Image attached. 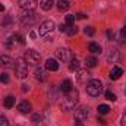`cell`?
Returning <instances> with one entry per match:
<instances>
[{"label": "cell", "mask_w": 126, "mask_h": 126, "mask_svg": "<svg viewBox=\"0 0 126 126\" xmlns=\"http://www.w3.org/2000/svg\"><path fill=\"white\" fill-rule=\"evenodd\" d=\"M76 103H78V93L75 91H70L67 97H64L63 98V101L60 103V109H62L63 111H70V110H73L75 109V106H76Z\"/></svg>", "instance_id": "6da1fadb"}, {"label": "cell", "mask_w": 126, "mask_h": 126, "mask_svg": "<svg viewBox=\"0 0 126 126\" xmlns=\"http://www.w3.org/2000/svg\"><path fill=\"white\" fill-rule=\"evenodd\" d=\"M87 93L91 97H98L103 93V82L100 79H91L87 84Z\"/></svg>", "instance_id": "7a4b0ae2"}, {"label": "cell", "mask_w": 126, "mask_h": 126, "mask_svg": "<svg viewBox=\"0 0 126 126\" xmlns=\"http://www.w3.org/2000/svg\"><path fill=\"white\" fill-rule=\"evenodd\" d=\"M15 73L19 79H24L28 76V63L24 59H18L16 64H15Z\"/></svg>", "instance_id": "3957f363"}, {"label": "cell", "mask_w": 126, "mask_h": 126, "mask_svg": "<svg viewBox=\"0 0 126 126\" xmlns=\"http://www.w3.org/2000/svg\"><path fill=\"white\" fill-rule=\"evenodd\" d=\"M24 60L28 63V66H37L38 63L41 62V56L35 50H28L25 53V56H24Z\"/></svg>", "instance_id": "277c9868"}, {"label": "cell", "mask_w": 126, "mask_h": 126, "mask_svg": "<svg viewBox=\"0 0 126 126\" xmlns=\"http://www.w3.org/2000/svg\"><path fill=\"white\" fill-rule=\"evenodd\" d=\"M19 21L22 25H32L35 22V12L34 10H22L19 15Z\"/></svg>", "instance_id": "5b68a950"}, {"label": "cell", "mask_w": 126, "mask_h": 126, "mask_svg": "<svg viewBox=\"0 0 126 126\" xmlns=\"http://www.w3.org/2000/svg\"><path fill=\"white\" fill-rule=\"evenodd\" d=\"M53 30H54V22L53 21H44L38 28V35L40 37H47L50 32H53Z\"/></svg>", "instance_id": "8992f818"}, {"label": "cell", "mask_w": 126, "mask_h": 126, "mask_svg": "<svg viewBox=\"0 0 126 126\" xmlns=\"http://www.w3.org/2000/svg\"><path fill=\"white\" fill-rule=\"evenodd\" d=\"M88 114H90V111H88V107H78L76 110H75V120H78V122H84V120H87V117H88Z\"/></svg>", "instance_id": "52a82bcc"}, {"label": "cell", "mask_w": 126, "mask_h": 126, "mask_svg": "<svg viewBox=\"0 0 126 126\" xmlns=\"http://www.w3.org/2000/svg\"><path fill=\"white\" fill-rule=\"evenodd\" d=\"M15 60L10 57V56H0V67H4V69H15Z\"/></svg>", "instance_id": "ba28073f"}, {"label": "cell", "mask_w": 126, "mask_h": 126, "mask_svg": "<svg viewBox=\"0 0 126 126\" xmlns=\"http://www.w3.org/2000/svg\"><path fill=\"white\" fill-rule=\"evenodd\" d=\"M19 6L22 10H34L38 6V0H19Z\"/></svg>", "instance_id": "9c48e42d"}, {"label": "cell", "mask_w": 126, "mask_h": 126, "mask_svg": "<svg viewBox=\"0 0 126 126\" xmlns=\"http://www.w3.org/2000/svg\"><path fill=\"white\" fill-rule=\"evenodd\" d=\"M91 75H90V72L87 70V69H82V70H78V75H76V79H78V82H81V84H85L87 81L90 82L91 79Z\"/></svg>", "instance_id": "30bf717a"}, {"label": "cell", "mask_w": 126, "mask_h": 126, "mask_svg": "<svg viewBox=\"0 0 126 126\" xmlns=\"http://www.w3.org/2000/svg\"><path fill=\"white\" fill-rule=\"evenodd\" d=\"M56 57L63 63L67 62V60H69V50H66V48H59V50L56 51Z\"/></svg>", "instance_id": "8fae6325"}, {"label": "cell", "mask_w": 126, "mask_h": 126, "mask_svg": "<svg viewBox=\"0 0 126 126\" xmlns=\"http://www.w3.org/2000/svg\"><path fill=\"white\" fill-rule=\"evenodd\" d=\"M122 75H123V70H122V67H119V66H114V67L110 70V79H113V81H117Z\"/></svg>", "instance_id": "7c38bea8"}, {"label": "cell", "mask_w": 126, "mask_h": 126, "mask_svg": "<svg viewBox=\"0 0 126 126\" xmlns=\"http://www.w3.org/2000/svg\"><path fill=\"white\" fill-rule=\"evenodd\" d=\"M73 84H72V81L70 79H64L62 82V85H60V91L64 93V94H69L72 90H73V87H72Z\"/></svg>", "instance_id": "4fadbf2b"}, {"label": "cell", "mask_w": 126, "mask_h": 126, "mask_svg": "<svg viewBox=\"0 0 126 126\" xmlns=\"http://www.w3.org/2000/svg\"><path fill=\"white\" fill-rule=\"evenodd\" d=\"M46 69L47 70H51V72H56L59 69V63L56 59H47L46 60Z\"/></svg>", "instance_id": "5bb4252c"}, {"label": "cell", "mask_w": 126, "mask_h": 126, "mask_svg": "<svg viewBox=\"0 0 126 126\" xmlns=\"http://www.w3.org/2000/svg\"><path fill=\"white\" fill-rule=\"evenodd\" d=\"M18 110H19L21 113H30L32 110L31 103H28V101H21V103L18 104Z\"/></svg>", "instance_id": "9a60e30c"}, {"label": "cell", "mask_w": 126, "mask_h": 126, "mask_svg": "<svg viewBox=\"0 0 126 126\" xmlns=\"http://www.w3.org/2000/svg\"><path fill=\"white\" fill-rule=\"evenodd\" d=\"M35 79H37V81H40V82L46 81V79H47L46 70H44V69H41V67H37V69H35Z\"/></svg>", "instance_id": "2e32d148"}, {"label": "cell", "mask_w": 126, "mask_h": 126, "mask_svg": "<svg viewBox=\"0 0 126 126\" xmlns=\"http://www.w3.org/2000/svg\"><path fill=\"white\" fill-rule=\"evenodd\" d=\"M53 4H54V0H40V7L46 12L50 10L53 7Z\"/></svg>", "instance_id": "e0dca14e"}, {"label": "cell", "mask_w": 126, "mask_h": 126, "mask_svg": "<svg viewBox=\"0 0 126 126\" xmlns=\"http://www.w3.org/2000/svg\"><path fill=\"white\" fill-rule=\"evenodd\" d=\"M69 7H70L69 0H59V1H57V9H59L60 12H66Z\"/></svg>", "instance_id": "ac0fdd59"}, {"label": "cell", "mask_w": 126, "mask_h": 126, "mask_svg": "<svg viewBox=\"0 0 126 126\" xmlns=\"http://www.w3.org/2000/svg\"><path fill=\"white\" fill-rule=\"evenodd\" d=\"M3 104H4V107H6V109H12V107H13V104H15V97H13V95H7V97L4 98Z\"/></svg>", "instance_id": "d6986e66"}, {"label": "cell", "mask_w": 126, "mask_h": 126, "mask_svg": "<svg viewBox=\"0 0 126 126\" xmlns=\"http://www.w3.org/2000/svg\"><path fill=\"white\" fill-rule=\"evenodd\" d=\"M88 50H90L91 53H94V54H97V53L100 54V53H101V46H98L97 43H90V44H88Z\"/></svg>", "instance_id": "ffe728a7"}, {"label": "cell", "mask_w": 126, "mask_h": 126, "mask_svg": "<svg viewBox=\"0 0 126 126\" xmlns=\"http://www.w3.org/2000/svg\"><path fill=\"white\" fill-rule=\"evenodd\" d=\"M32 123L35 126H43V116H41L40 113H35V114L32 116Z\"/></svg>", "instance_id": "44dd1931"}, {"label": "cell", "mask_w": 126, "mask_h": 126, "mask_svg": "<svg viewBox=\"0 0 126 126\" xmlns=\"http://www.w3.org/2000/svg\"><path fill=\"white\" fill-rule=\"evenodd\" d=\"M97 59H95V57H93V56H90V57H87V59H85V64H87V67H90V69H91V67H95V66H97Z\"/></svg>", "instance_id": "7402d4cb"}, {"label": "cell", "mask_w": 126, "mask_h": 126, "mask_svg": "<svg viewBox=\"0 0 126 126\" xmlns=\"http://www.w3.org/2000/svg\"><path fill=\"white\" fill-rule=\"evenodd\" d=\"M78 69H79V60L78 59H72L70 60V64H69V70L70 72H75Z\"/></svg>", "instance_id": "603a6c76"}, {"label": "cell", "mask_w": 126, "mask_h": 126, "mask_svg": "<svg viewBox=\"0 0 126 126\" xmlns=\"http://www.w3.org/2000/svg\"><path fill=\"white\" fill-rule=\"evenodd\" d=\"M109 111H110V107L107 104H100L98 106V113L100 114H107Z\"/></svg>", "instance_id": "cb8c5ba5"}, {"label": "cell", "mask_w": 126, "mask_h": 126, "mask_svg": "<svg viewBox=\"0 0 126 126\" xmlns=\"http://www.w3.org/2000/svg\"><path fill=\"white\" fill-rule=\"evenodd\" d=\"M104 97H106L107 100H110V101H116V100H117L116 94H114L113 91H110V90H107V91L104 93Z\"/></svg>", "instance_id": "d4e9b609"}, {"label": "cell", "mask_w": 126, "mask_h": 126, "mask_svg": "<svg viewBox=\"0 0 126 126\" xmlns=\"http://www.w3.org/2000/svg\"><path fill=\"white\" fill-rule=\"evenodd\" d=\"M13 40H15V41H18L21 46H24V44H25V40H24V37H22L21 34H15V35H13Z\"/></svg>", "instance_id": "484cf974"}, {"label": "cell", "mask_w": 126, "mask_h": 126, "mask_svg": "<svg viewBox=\"0 0 126 126\" xmlns=\"http://www.w3.org/2000/svg\"><path fill=\"white\" fill-rule=\"evenodd\" d=\"M84 32H85L87 35L93 37V35L95 34V30H94V27H85V28H84Z\"/></svg>", "instance_id": "4316f807"}, {"label": "cell", "mask_w": 126, "mask_h": 126, "mask_svg": "<svg viewBox=\"0 0 126 126\" xmlns=\"http://www.w3.org/2000/svg\"><path fill=\"white\" fill-rule=\"evenodd\" d=\"M9 82V75L4 72V73H0V84H7Z\"/></svg>", "instance_id": "83f0119b"}, {"label": "cell", "mask_w": 126, "mask_h": 126, "mask_svg": "<svg viewBox=\"0 0 126 126\" xmlns=\"http://www.w3.org/2000/svg\"><path fill=\"white\" fill-rule=\"evenodd\" d=\"M70 27H72V25H69V24H62V25L59 27V31L60 32H66V34H67V31H69Z\"/></svg>", "instance_id": "f1b7e54d"}, {"label": "cell", "mask_w": 126, "mask_h": 126, "mask_svg": "<svg viewBox=\"0 0 126 126\" xmlns=\"http://www.w3.org/2000/svg\"><path fill=\"white\" fill-rule=\"evenodd\" d=\"M76 34H78V28H76L75 25H72V27L69 28V31H67V35L72 37V35H76Z\"/></svg>", "instance_id": "f546056e"}, {"label": "cell", "mask_w": 126, "mask_h": 126, "mask_svg": "<svg viewBox=\"0 0 126 126\" xmlns=\"http://www.w3.org/2000/svg\"><path fill=\"white\" fill-rule=\"evenodd\" d=\"M73 22H75V15H67L66 16V24L73 25Z\"/></svg>", "instance_id": "4dcf8cb0"}, {"label": "cell", "mask_w": 126, "mask_h": 126, "mask_svg": "<svg viewBox=\"0 0 126 126\" xmlns=\"http://www.w3.org/2000/svg\"><path fill=\"white\" fill-rule=\"evenodd\" d=\"M0 126H9V122L4 116H0Z\"/></svg>", "instance_id": "1f68e13d"}, {"label": "cell", "mask_w": 126, "mask_h": 126, "mask_svg": "<svg viewBox=\"0 0 126 126\" xmlns=\"http://www.w3.org/2000/svg\"><path fill=\"white\" fill-rule=\"evenodd\" d=\"M10 24H12V19L7 16V18H6V21H3V27H4V28H9V27H10Z\"/></svg>", "instance_id": "d6a6232c"}, {"label": "cell", "mask_w": 126, "mask_h": 126, "mask_svg": "<svg viewBox=\"0 0 126 126\" xmlns=\"http://www.w3.org/2000/svg\"><path fill=\"white\" fill-rule=\"evenodd\" d=\"M120 125L122 126H126V111L122 114V119H120Z\"/></svg>", "instance_id": "836d02e7"}, {"label": "cell", "mask_w": 126, "mask_h": 126, "mask_svg": "<svg viewBox=\"0 0 126 126\" xmlns=\"http://www.w3.org/2000/svg\"><path fill=\"white\" fill-rule=\"evenodd\" d=\"M120 37H122V38H125V40H126V27H123V28L120 30Z\"/></svg>", "instance_id": "e575fe53"}, {"label": "cell", "mask_w": 126, "mask_h": 126, "mask_svg": "<svg viewBox=\"0 0 126 126\" xmlns=\"http://www.w3.org/2000/svg\"><path fill=\"white\" fill-rule=\"evenodd\" d=\"M75 18H78V19H85V18H87V15H84V13H78Z\"/></svg>", "instance_id": "d590c367"}, {"label": "cell", "mask_w": 126, "mask_h": 126, "mask_svg": "<svg viewBox=\"0 0 126 126\" xmlns=\"http://www.w3.org/2000/svg\"><path fill=\"white\" fill-rule=\"evenodd\" d=\"M22 87H24V88H22V91H24V93H27V91L30 90V87H28V85H22Z\"/></svg>", "instance_id": "8d00e7d4"}, {"label": "cell", "mask_w": 126, "mask_h": 126, "mask_svg": "<svg viewBox=\"0 0 126 126\" xmlns=\"http://www.w3.org/2000/svg\"><path fill=\"white\" fill-rule=\"evenodd\" d=\"M75 126H84V125H82V122H78V120H76V122H75Z\"/></svg>", "instance_id": "74e56055"}, {"label": "cell", "mask_w": 126, "mask_h": 126, "mask_svg": "<svg viewBox=\"0 0 126 126\" xmlns=\"http://www.w3.org/2000/svg\"><path fill=\"white\" fill-rule=\"evenodd\" d=\"M0 12H4V6H3L1 3H0Z\"/></svg>", "instance_id": "f35d334b"}]
</instances>
